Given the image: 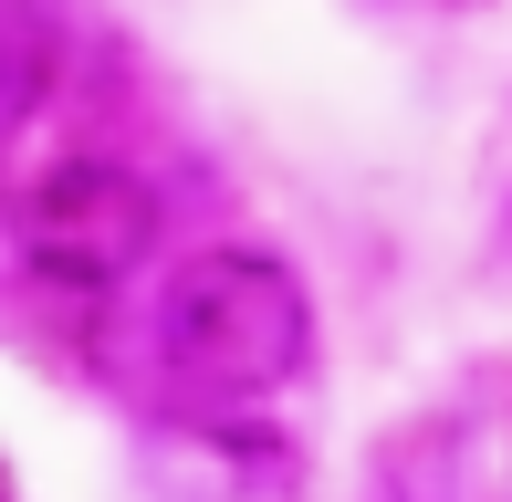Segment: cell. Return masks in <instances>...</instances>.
I'll use <instances>...</instances> for the list:
<instances>
[{"mask_svg":"<svg viewBox=\"0 0 512 502\" xmlns=\"http://www.w3.org/2000/svg\"><path fill=\"white\" fill-rule=\"evenodd\" d=\"M157 356L209 398H272L314 356V293L283 251L209 241L157 293Z\"/></svg>","mask_w":512,"mask_h":502,"instance_id":"6da1fadb","label":"cell"},{"mask_svg":"<svg viewBox=\"0 0 512 502\" xmlns=\"http://www.w3.org/2000/svg\"><path fill=\"white\" fill-rule=\"evenodd\" d=\"M21 262L63 293H105L126 283L136 262L157 251V189L126 168V157H53L32 168V189L11 199Z\"/></svg>","mask_w":512,"mask_h":502,"instance_id":"7a4b0ae2","label":"cell"},{"mask_svg":"<svg viewBox=\"0 0 512 502\" xmlns=\"http://www.w3.org/2000/svg\"><path fill=\"white\" fill-rule=\"evenodd\" d=\"M42 95H53V11L0 0V147L42 116Z\"/></svg>","mask_w":512,"mask_h":502,"instance_id":"3957f363","label":"cell"},{"mask_svg":"<svg viewBox=\"0 0 512 502\" xmlns=\"http://www.w3.org/2000/svg\"><path fill=\"white\" fill-rule=\"evenodd\" d=\"M429 11H481V0H429Z\"/></svg>","mask_w":512,"mask_h":502,"instance_id":"277c9868","label":"cell"},{"mask_svg":"<svg viewBox=\"0 0 512 502\" xmlns=\"http://www.w3.org/2000/svg\"><path fill=\"white\" fill-rule=\"evenodd\" d=\"M0 502H11V461H0Z\"/></svg>","mask_w":512,"mask_h":502,"instance_id":"5b68a950","label":"cell"}]
</instances>
